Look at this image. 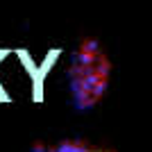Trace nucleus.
I'll use <instances>...</instances> for the list:
<instances>
[{"instance_id": "1", "label": "nucleus", "mask_w": 152, "mask_h": 152, "mask_svg": "<svg viewBox=\"0 0 152 152\" xmlns=\"http://www.w3.org/2000/svg\"><path fill=\"white\" fill-rule=\"evenodd\" d=\"M45 152H109V150H91V148L82 145V143H75V141H66V143H59L57 148H50Z\"/></svg>"}]
</instances>
